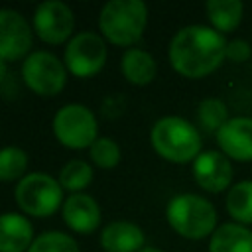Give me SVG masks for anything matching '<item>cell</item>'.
Wrapping results in <instances>:
<instances>
[{
    "mask_svg": "<svg viewBox=\"0 0 252 252\" xmlns=\"http://www.w3.org/2000/svg\"><path fill=\"white\" fill-rule=\"evenodd\" d=\"M226 43L224 35L209 26H185L169 41V63L187 79L207 77L226 59Z\"/></svg>",
    "mask_w": 252,
    "mask_h": 252,
    "instance_id": "1",
    "label": "cell"
},
{
    "mask_svg": "<svg viewBox=\"0 0 252 252\" xmlns=\"http://www.w3.org/2000/svg\"><path fill=\"white\" fill-rule=\"evenodd\" d=\"M152 148L171 163L195 161L201 154V134L199 130L179 116L159 118L150 132Z\"/></svg>",
    "mask_w": 252,
    "mask_h": 252,
    "instance_id": "2",
    "label": "cell"
},
{
    "mask_svg": "<svg viewBox=\"0 0 252 252\" xmlns=\"http://www.w3.org/2000/svg\"><path fill=\"white\" fill-rule=\"evenodd\" d=\"M169 226L183 238L201 240L217 230V211L211 201L195 193L175 195L165 209Z\"/></svg>",
    "mask_w": 252,
    "mask_h": 252,
    "instance_id": "3",
    "label": "cell"
},
{
    "mask_svg": "<svg viewBox=\"0 0 252 252\" xmlns=\"http://www.w3.org/2000/svg\"><path fill=\"white\" fill-rule=\"evenodd\" d=\"M148 24V8L140 0H110L98 16L102 35L114 45H134Z\"/></svg>",
    "mask_w": 252,
    "mask_h": 252,
    "instance_id": "4",
    "label": "cell"
},
{
    "mask_svg": "<svg viewBox=\"0 0 252 252\" xmlns=\"http://www.w3.org/2000/svg\"><path fill=\"white\" fill-rule=\"evenodd\" d=\"M14 197L24 213L32 217H47L59 209L63 199V187L51 175L35 171L20 179Z\"/></svg>",
    "mask_w": 252,
    "mask_h": 252,
    "instance_id": "5",
    "label": "cell"
},
{
    "mask_svg": "<svg viewBox=\"0 0 252 252\" xmlns=\"http://www.w3.org/2000/svg\"><path fill=\"white\" fill-rule=\"evenodd\" d=\"M53 132L63 146L71 150H81L91 148L96 142L98 126L94 114L87 106L67 104L57 110L53 118Z\"/></svg>",
    "mask_w": 252,
    "mask_h": 252,
    "instance_id": "6",
    "label": "cell"
},
{
    "mask_svg": "<svg viewBox=\"0 0 252 252\" xmlns=\"http://www.w3.org/2000/svg\"><path fill=\"white\" fill-rule=\"evenodd\" d=\"M22 77L28 89L41 96H53L63 91L67 73L63 63L49 51H33L22 65Z\"/></svg>",
    "mask_w": 252,
    "mask_h": 252,
    "instance_id": "7",
    "label": "cell"
},
{
    "mask_svg": "<svg viewBox=\"0 0 252 252\" xmlns=\"http://www.w3.org/2000/svg\"><path fill=\"white\" fill-rule=\"evenodd\" d=\"M106 61V43L98 33L81 32L65 47V67L75 77H91Z\"/></svg>",
    "mask_w": 252,
    "mask_h": 252,
    "instance_id": "8",
    "label": "cell"
},
{
    "mask_svg": "<svg viewBox=\"0 0 252 252\" xmlns=\"http://www.w3.org/2000/svg\"><path fill=\"white\" fill-rule=\"evenodd\" d=\"M73 26H75L73 12L63 2L47 0L35 8L33 30L45 43H51V45L63 43L71 35Z\"/></svg>",
    "mask_w": 252,
    "mask_h": 252,
    "instance_id": "9",
    "label": "cell"
},
{
    "mask_svg": "<svg viewBox=\"0 0 252 252\" xmlns=\"http://www.w3.org/2000/svg\"><path fill=\"white\" fill-rule=\"evenodd\" d=\"M32 49V28L26 18L10 8H0V59L14 61Z\"/></svg>",
    "mask_w": 252,
    "mask_h": 252,
    "instance_id": "10",
    "label": "cell"
},
{
    "mask_svg": "<svg viewBox=\"0 0 252 252\" xmlns=\"http://www.w3.org/2000/svg\"><path fill=\"white\" fill-rule=\"evenodd\" d=\"M193 177L201 189L209 193H220L224 189H230L232 163L219 150L201 152L193 161Z\"/></svg>",
    "mask_w": 252,
    "mask_h": 252,
    "instance_id": "11",
    "label": "cell"
},
{
    "mask_svg": "<svg viewBox=\"0 0 252 252\" xmlns=\"http://www.w3.org/2000/svg\"><path fill=\"white\" fill-rule=\"evenodd\" d=\"M217 142L220 152L234 161H252V118L234 116L219 132Z\"/></svg>",
    "mask_w": 252,
    "mask_h": 252,
    "instance_id": "12",
    "label": "cell"
},
{
    "mask_svg": "<svg viewBox=\"0 0 252 252\" xmlns=\"http://www.w3.org/2000/svg\"><path fill=\"white\" fill-rule=\"evenodd\" d=\"M63 220L75 232L89 234L100 222L98 203L85 193H75L63 203Z\"/></svg>",
    "mask_w": 252,
    "mask_h": 252,
    "instance_id": "13",
    "label": "cell"
},
{
    "mask_svg": "<svg viewBox=\"0 0 252 252\" xmlns=\"http://www.w3.org/2000/svg\"><path fill=\"white\" fill-rule=\"evenodd\" d=\"M144 240V230L128 220H114L106 224L100 234V246L104 252H140Z\"/></svg>",
    "mask_w": 252,
    "mask_h": 252,
    "instance_id": "14",
    "label": "cell"
},
{
    "mask_svg": "<svg viewBox=\"0 0 252 252\" xmlns=\"http://www.w3.org/2000/svg\"><path fill=\"white\" fill-rule=\"evenodd\" d=\"M33 226L18 213L0 215V252H26L32 246Z\"/></svg>",
    "mask_w": 252,
    "mask_h": 252,
    "instance_id": "15",
    "label": "cell"
},
{
    "mask_svg": "<svg viewBox=\"0 0 252 252\" xmlns=\"http://www.w3.org/2000/svg\"><path fill=\"white\" fill-rule=\"evenodd\" d=\"M209 252H252V230L238 222H224L211 234Z\"/></svg>",
    "mask_w": 252,
    "mask_h": 252,
    "instance_id": "16",
    "label": "cell"
},
{
    "mask_svg": "<svg viewBox=\"0 0 252 252\" xmlns=\"http://www.w3.org/2000/svg\"><path fill=\"white\" fill-rule=\"evenodd\" d=\"M120 69L126 81H130L132 85H148L156 79V73H158L156 59L148 51L138 49V47L124 51Z\"/></svg>",
    "mask_w": 252,
    "mask_h": 252,
    "instance_id": "17",
    "label": "cell"
},
{
    "mask_svg": "<svg viewBox=\"0 0 252 252\" xmlns=\"http://www.w3.org/2000/svg\"><path fill=\"white\" fill-rule=\"evenodd\" d=\"M205 12L213 30L224 35L234 32L240 26L244 6L240 0H209L205 4Z\"/></svg>",
    "mask_w": 252,
    "mask_h": 252,
    "instance_id": "18",
    "label": "cell"
},
{
    "mask_svg": "<svg viewBox=\"0 0 252 252\" xmlns=\"http://www.w3.org/2000/svg\"><path fill=\"white\" fill-rule=\"evenodd\" d=\"M226 213L238 224H252V179L238 181L230 185L226 199H224Z\"/></svg>",
    "mask_w": 252,
    "mask_h": 252,
    "instance_id": "19",
    "label": "cell"
},
{
    "mask_svg": "<svg viewBox=\"0 0 252 252\" xmlns=\"http://www.w3.org/2000/svg\"><path fill=\"white\" fill-rule=\"evenodd\" d=\"M228 108L220 98H205L197 106V122L207 134H215L228 122Z\"/></svg>",
    "mask_w": 252,
    "mask_h": 252,
    "instance_id": "20",
    "label": "cell"
},
{
    "mask_svg": "<svg viewBox=\"0 0 252 252\" xmlns=\"http://www.w3.org/2000/svg\"><path fill=\"white\" fill-rule=\"evenodd\" d=\"M57 181L65 191H71L73 195L81 193V189L93 181V167L83 159H71L61 167Z\"/></svg>",
    "mask_w": 252,
    "mask_h": 252,
    "instance_id": "21",
    "label": "cell"
},
{
    "mask_svg": "<svg viewBox=\"0 0 252 252\" xmlns=\"http://www.w3.org/2000/svg\"><path fill=\"white\" fill-rule=\"evenodd\" d=\"M28 169V154L22 148L8 146L0 150V181L20 179Z\"/></svg>",
    "mask_w": 252,
    "mask_h": 252,
    "instance_id": "22",
    "label": "cell"
},
{
    "mask_svg": "<svg viewBox=\"0 0 252 252\" xmlns=\"http://www.w3.org/2000/svg\"><path fill=\"white\" fill-rule=\"evenodd\" d=\"M28 252H79V244L65 232L49 230L33 238Z\"/></svg>",
    "mask_w": 252,
    "mask_h": 252,
    "instance_id": "23",
    "label": "cell"
},
{
    "mask_svg": "<svg viewBox=\"0 0 252 252\" xmlns=\"http://www.w3.org/2000/svg\"><path fill=\"white\" fill-rule=\"evenodd\" d=\"M91 159L98 167L110 169L120 161V148L112 138H96V142L91 146Z\"/></svg>",
    "mask_w": 252,
    "mask_h": 252,
    "instance_id": "24",
    "label": "cell"
},
{
    "mask_svg": "<svg viewBox=\"0 0 252 252\" xmlns=\"http://www.w3.org/2000/svg\"><path fill=\"white\" fill-rule=\"evenodd\" d=\"M252 55V47L248 41L244 39H230L226 43V59H230L232 63H244L248 61Z\"/></svg>",
    "mask_w": 252,
    "mask_h": 252,
    "instance_id": "25",
    "label": "cell"
},
{
    "mask_svg": "<svg viewBox=\"0 0 252 252\" xmlns=\"http://www.w3.org/2000/svg\"><path fill=\"white\" fill-rule=\"evenodd\" d=\"M6 75H8V65L4 59H0V83L6 79Z\"/></svg>",
    "mask_w": 252,
    "mask_h": 252,
    "instance_id": "26",
    "label": "cell"
},
{
    "mask_svg": "<svg viewBox=\"0 0 252 252\" xmlns=\"http://www.w3.org/2000/svg\"><path fill=\"white\" fill-rule=\"evenodd\" d=\"M140 252H161V250H159V248H150V246H148V248H142Z\"/></svg>",
    "mask_w": 252,
    "mask_h": 252,
    "instance_id": "27",
    "label": "cell"
}]
</instances>
